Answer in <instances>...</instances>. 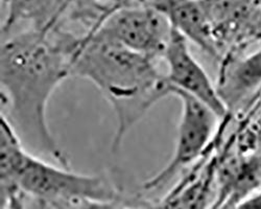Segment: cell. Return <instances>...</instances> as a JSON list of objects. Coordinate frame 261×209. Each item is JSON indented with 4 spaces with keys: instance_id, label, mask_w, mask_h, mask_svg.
I'll list each match as a JSON object with an SVG mask.
<instances>
[{
    "instance_id": "6da1fadb",
    "label": "cell",
    "mask_w": 261,
    "mask_h": 209,
    "mask_svg": "<svg viewBox=\"0 0 261 209\" xmlns=\"http://www.w3.org/2000/svg\"><path fill=\"white\" fill-rule=\"evenodd\" d=\"M79 36L62 30L25 29L3 37L0 56L2 115L38 156L47 155L70 169L48 127V101L67 77Z\"/></svg>"
},
{
    "instance_id": "7a4b0ae2",
    "label": "cell",
    "mask_w": 261,
    "mask_h": 209,
    "mask_svg": "<svg viewBox=\"0 0 261 209\" xmlns=\"http://www.w3.org/2000/svg\"><path fill=\"white\" fill-rule=\"evenodd\" d=\"M70 76L93 83L110 103L117 127L112 151L120 150L127 132L161 99L171 95L170 84L157 59L130 50L92 33L80 36Z\"/></svg>"
},
{
    "instance_id": "3957f363",
    "label": "cell",
    "mask_w": 261,
    "mask_h": 209,
    "mask_svg": "<svg viewBox=\"0 0 261 209\" xmlns=\"http://www.w3.org/2000/svg\"><path fill=\"white\" fill-rule=\"evenodd\" d=\"M0 180L2 190L17 188L51 209L81 200L121 199L106 177L77 174L29 152L4 116L0 118Z\"/></svg>"
},
{
    "instance_id": "277c9868",
    "label": "cell",
    "mask_w": 261,
    "mask_h": 209,
    "mask_svg": "<svg viewBox=\"0 0 261 209\" xmlns=\"http://www.w3.org/2000/svg\"><path fill=\"white\" fill-rule=\"evenodd\" d=\"M171 95L182 104L175 151L161 171L143 183V190L156 191L169 183L188 166H193L217 146L221 138L220 122L223 119L207 104L178 89L171 88Z\"/></svg>"
},
{
    "instance_id": "5b68a950",
    "label": "cell",
    "mask_w": 261,
    "mask_h": 209,
    "mask_svg": "<svg viewBox=\"0 0 261 209\" xmlns=\"http://www.w3.org/2000/svg\"><path fill=\"white\" fill-rule=\"evenodd\" d=\"M108 40L153 59L163 57L171 37L168 19L146 3H122L92 30Z\"/></svg>"
},
{
    "instance_id": "8992f818",
    "label": "cell",
    "mask_w": 261,
    "mask_h": 209,
    "mask_svg": "<svg viewBox=\"0 0 261 209\" xmlns=\"http://www.w3.org/2000/svg\"><path fill=\"white\" fill-rule=\"evenodd\" d=\"M222 59L261 41V0H204Z\"/></svg>"
},
{
    "instance_id": "52a82bcc",
    "label": "cell",
    "mask_w": 261,
    "mask_h": 209,
    "mask_svg": "<svg viewBox=\"0 0 261 209\" xmlns=\"http://www.w3.org/2000/svg\"><path fill=\"white\" fill-rule=\"evenodd\" d=\"M166 63V79L170 87L178 89L201 100L223 120L230 114L206 70L194 58L189 48V41L172 29L171 37L163 54Z\"/></svg>"
},
{
    "instance_id": "ba28073f",
    "label": "cell",
    "mask_w": 261,
    "mask_h": 209,
    "mask_svg": "<svg viewBox=\"0 0 261 209\" xmlns=\"http://www.w3.org/2000/svg\"><path fill=\"white\" fill-rule=\"evenodd\" d=\"M221 63L216 89L231 115L261 89V47L245 56L228 55Z\"/></svg>"
},
{
    "instance_id": "9c48e42d",
    "label": "cell",
    "mask_w": 261,
    "mask_h": 209,
    "mask_svg": "<svg viewBox=\"0 0 261 209\" xmlns=\"http://www.w3.org/2000/svg\"><path fill=\"white\" fill-rule=\"evenodd\" d=\"M160 11L173 30L210 57L221 60L204 0H145Z\"/></svg>"
},
{
    "instance_id": "30bf717a",
    "label": "cell",
    "mask_w": 261,
    "mask_h": 209,
    "mask_svg": "<svg viewBox=\"0 0 261 209\" xmlns=\"http://www.w3.org/2000/svg\"><path fill=\"white\" fill-rule=\"evenodd\" d=\"M216 162L217 155L210 151L153 209H210L215 197Z\"/></svg>"
},
{
    "instance_id": "8fae6325",
    "label": "cell",
    "mask_w": 261,
    "mask_h": 209,
    "mask_svg": "<svg viewBox=\"0 0 261 209\" xmlns=\"http://www.w3.org/2000/svg\"><path fill=\"white\" fill-rule=\"evenodd\" d=\"M70 0H2V35L7 36L20 25L48 30L60 24L70 7Z\"/></svg>"
},
{
    "instance_id": "7c38bea8",
    "label": "cell",
    "mask_w": 261,
    "mask_h": 209,
    "mask_svg": "<svg viewBox=\"0 0 261 209\" xmlns=\"http://www.w3.org/2000/svg\"><path fill=\"white\" fill-rule=\"evenodd\" d=\"M154 205H128L120 200L100 201V200H81L57 209H153Z\"/></svg>"
},
{
    "instance_id": "4fadbf2b",
    "label": "cell",
    "mask_w": 261,
    "mask_h": 209,
    "mask_svg": "<svg viewBox=\"0 0 261 209\" xmlns=\"http://www.w3.org/2000/svg\"><path fill=\"white\" fill-rule=\"evenodd\" d=\"M247 144V150L245 153L249 151L258 152L261 151V115L258 120L255 122L254 127L251 131H249L247 140L245 142Z\"/></svg>"
},
{
    "instance_id": "5bb4252c",
    "label": "cell",
    "mask_w": 261,
    "mask_h": 209,
    "mask_svg": "<svg viewBox=\"0 0 261 209\" xmlns=\"http://www.w3.org/2000/svg\"><path fill=\"white\" fill-rule=\"evenodd\" d=\"M231 209H261V188Z\"/></svg>"
}]
</instances>
